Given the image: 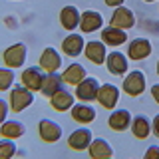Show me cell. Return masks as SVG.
Returning a JSON list of instances; mask_svg holds the SVG:
<instances>
[{"label": "cell", "mask_w": 159, "mask_h": 159, "mask_svg": "<svg viewBox=\"0 0 159 159\" xmlns=\"http://www.w3.org/2000/svg\"><path fill=\"white\" fill-rule=\"evenodd\" d=\"M34 92L28 89L26 86H12L10 89V109L12 111H24L26 107H30L34 103Z\"/></svg>", "instance_id": "cell-1"}, {"label": "cell", "mask_w": 159, "mask_h": 159, "mask_svg": "<svg viewBox=\"0 0 159 159\" xmlns=\"http://www.w3.org/2000/svg\"><path fill=\"white\" fill-rule=\"evenodd\" d=\"M26 56H28L26 44L16 42V44H12V46H8L6 50H4L2 60H4V64H6L8 68L14 70V68H22L24 64H26Z\"/></svg>", "instance_id": "cell-2"}, {"label": "cell", "mask_w": 159, "mask_h": 159, "mask_svg": "<svg viewBox=\"0 0 159 159\" xmlns=\"http://www.w3.org/2000/svg\"><path fill=\"white\" fill-rule=\"evenodd\" d=\"M145 74L141 72V70H133V72H129L125 80H123V92L127 93V96L131 98H137L141 96L143 92H145Z\"/></svg>", "instance_id": "cell-3"}, {"label": "cell", "mask_w": 159, "mask_h": 159, "mask_svg": "<svg viewBox=\"0 0 159 159\" xmlns=\"http://www.w3.org/2000/svg\"><path fill=\"white\" fill-rule=\"evenodd\" d=\"M38 135L46 143H56V141L62 139V127H60L58 121L44 117V119H40V123H38Z\"/></svg>", "instance_id": "cell-4"}, {"label": "cell", "mask_w": 159, "mask_h": 159, "mask_svg": "<svg viewBox=\"0 0 159 159\" xmlns=\"http://www.w3.org/2000/svg\"><path fill=\"white\" fill-rule=\"evenodd\" d=\"M99 80L96 78H84L82 82L76 86V98L80 102H93L98 98V92H99Z\"/></svg>", "instance_id": "cell-5"}, {"label": "cell", "mask_w": 159, "mask_h": 159, "mask_svg": "<svg viewBox=\"0 0 159 159\" xmlns=\"http://www.w3.org/2000/svg\"><path fill=\"white\" fill-rule=\"evenodd\" d=\"M153 48H151V42L147 38H135L129 42L127 46V58L133 60V62H139V60H145L151 56Z\"/></svg>", "instance_id": "cell-6"}, {"label": "cell", "mask_w": 159, "mask_h": 159, "mask_svg": "<svg viewBox=\"0 0 159 159\" xmlns=\"http://www.w3.org/2000/svg\"><path fill=\"white\" fill-rule=\"evenodd\" d=\"M44 78H46V74L42 72V68L40 66H32V68H26L22 72V86H26L28 89H32V92H40L42 89V84H44Z\"/></svg>", "instance_id": "cell-7"}, {"label": "cell", "mask_w": 159, "mask_h": 159, "mask_svg": "<svg viewBox=\"0 0 159 159\" xmlns=\"http://www.w3.org/2000/svg\"><path fill=\"white\" fill-rule=\"evenodd\" d=\"M98 102L102 107L106 109H113L119 102V88L113 86V84H102L99 86V92H98Z\"/></svg>", "instance_id": "cell-8"}, {"label": "cell", "mask_w": 159, "mask_h": 159, "mask_svg": "<svg viewBox=\"0 0 159 159\" xmlns=\"http://www.w3.org/2000/svg\"><path fill=\"white\" fill-rule=\"evenodd\" d=\"M109 24L116 28H121V30H129L135 26V14H133V10H129L125 6H117L111 14Z\"/></svg>", "instance_id": "cell-9"}, {"label": "cell", "mask_w": 159, "mask_h": 159, "mask_svg": "<svg viewBox=\"0 0 159 159\" xmlns=\"http://www.w3.org/2000/svg\"><path fill=\"white\" fill-rule=\"evenodd\" d=\"M40 68L44 70L46 74L50 72H58L60 66H62V56H60V52L56 48H44V52L40 54V60H38Z\"/></svg>", "instance_id": "cell-10"}, {"label": "cell", "mask_w": 159, "mask_h": 159, "mask_svg": "<svg viewBox=\"0 0 159 159\" xmlns=\"http://www.w3.org/2000/svg\"><path fill=\"white\" fill-rule=\"evenodd\" d=\"M84 54L89 62H93L96 66L99 64H106V58H107V50H106V44L102 40H89L86 42V48H84Z\"/></svg>", "instance_id": "cell-11"}, {"label": "cell", "mask_w": 159, "mask_h": 159, "mask_svg": "<svg viewBox=\"0 0 159 159\" xmlns=\"http://www.w3.org/2000/svg\"><path fill=\"white\" fill-rule=\"evenodd\" d=\"M102 26H103V16L99 12H96V10L82 12V16H80V30L84 34H92L96 30H102Z\"/></svg>", "instance_id": "cell-12"}, {"label": "cell", "mask_w": 159, "mask_h": 159, "mask_svg": "<svg viewBox=\"0 0 159 159\" xmlns=\"http://www.w3.org/2000/svg\"><path fill=\"white\" fill-rule=\"evenodd\" d=\"M92 139H93L92 131H89L88 127H78V129H74V131L70 133L68 145H70V149H74V151H84V149L89 147Z\"/></svg>", "instance_id": "cell-13"}, {"label": "cell", "mask_w": 159, "mask_h": 159, "mask_svg": "<svg viewBox=\"0 0 159 159\" xmlns=\"http://www.w3.org/2000/svg\"><path fill=\"white\" fill-rule=\"evenodd\" d=\"M127 56L121 52H109L107 58H106V68L107 72L111 74V76H123V74L127 72Z\"/></svg>", "instance_id": "cell-14"}, {"label": "cell", "mask_w": 159, "mask_h": 159, "mask_svg": "<svg viewBox=\"0 0 159 159\" xmlns=\"http://www.w3.org/2000/svg\"><path fill=\"white\" fill-rule=\"evenodd\" d=\"M102 42L106 44V46H111V48L121 46V44L127 42V32L109 24V26H106L102 30Z\"/></svg>", "instance_id": "cell-15"}, {"label": "cell", "mask_w": 159, "mask_h": 159, "mask_svg": "<svg viewBox=\"0 0 159 159\" xmlns=\"http://www.w3.org/2000/svg\"><path fill=\"white\" fill-rule=\"evenodd\" d=\"M70 113H72V119L76 123H82V125H88V123H92L93 119H96V109L92 106H88V102L84 103H74L72 109H70Z\"/></svg>", "instance_id": "cell-16"}, {"label": "cell", "mask_w": 159, "mask_h": 159, "mask_svg": "<svg viewBox=\"0 0 159 159\" xmlns=\"http://www.w3.org/2000/svg\"><path fill=\"white\" fill-rule=\"evenodd\" d=\"M84 48H86V42H84V38L80 36V34H76V32L68 34V36L64 38V42H62L64 54L70 56V58H78L80 54L84 52Z\"/></svg>", "instance_id": "cell-17"}, {"label": "cell", "mask_w": 159, "mask_h": 159, "mask_svg": "<svg viewBox=\"0 0 159 159\" xmlns=\"http://www.w3.org/2000/svg\"><path fill=\"white\" fill-rule=\"evenodd\" d=\"M74 99H76V93H72V92H68V89L62 88L60 92H56L52 98H50V106L56 109V111L64 113V111H68V109H72Z\"/></svg>", "instance_id": "cell-18"}, {"label": "cell", "mask_w": 159, "mask_h": 159, "mask_svg": "<svg viewBox=\"0 0 159 159\" xmlns=\"http://www.w3.org/2000/svg\"><path fill=\"white\" fill-rule=\"evenodd\" d=\"M131 111L127 109H116L111 111V116L107 117V125L113 129V131H125V129L131 125Z\"/></svg>", "instance_id": "cell-19"}, {"label": "cell", "mask_w": 159, "mask_h": 159, "mask_svg": "<svg viewBox=\"0 0 159 159\" xmlns=\"http://www.w3.org/2000/svg\"><path fill=\"white\" fill-rule=\"evenodd\" d=\"M80 10L76 6H64L60 10V24L64 26V30L68 32H74L78 26H80Z\"/></svg>", "instance_id": "cell-20"}, {"label": "cell", "mask_w": 159, "mask_h": 159, "mask_svg": "<svg viewBox=\"0 0 159 159\" xmlns=\"http://www.w3.org/2000/svg\"><path fill=\"white\" fill-rule=\"evenodd\" d=\"M64 88V76L58 72H50L46 74V78H44V84H42V96L46 98H52L56 92H60V89Z\"/></svg>", "instance_id": "cell-21"}, {"label": "cell", "mask_w": 159, "mask_h": 159, "mask_svg": "<svg viewBox=\"0 0 159 159\" xmlns=\"http://www.w3.org/2000/svg\"><path fill=\"white\" fill-rule=\"evenodd\" d=\"M88 151H89V155H92L93 159H109V157H113V149H111V145H109L103 137L92 139Z\"/></svg>", "instance_id": "cell-22"}, {"label": "cell", "mask_w": 159, "mask_h": 159, "mask_svg": "<svg viewBox=\"0 0 159 159\" xmlns=\"http://www.w3.org/2000/svg\"><path fill=\"white\" fill-rule=\"evenodd\" d=\"M26 133V125L18 119H6L4 123H0V135L10 137V139H18Z\"/></svg>", "instance_id": "cell-23"}, {"label": "cell", "mask_w": 159, "mask_h": 159, "mask_svg": "<svg viewBox=\"0 0 159 159\" xmlns=\"http://www.w3.org/2000/svg\"><path fill=\"white\" fill-rule=\"evenodd\" d=\"M129 129H131V133H133V137H137V139H147L149 137V133H151V121L143 116H135L131 119V125H129Z\"/></svg>", "instance_id": "cell-24"}, {"label": "cell", "mask_w": 159, "mask_h": 159, "mask_svg": "<svg viewBox=\"0 0 159 159\" xmlns=\"http://www.w3.org/2000/svg\"><path fill=\"white\" fill-rule=\"evenodd\" d=\"M62 76H64V82H66V84L78 86V84L88 76V72H86V68H84L82 64H70V66L64 70Z\"/></svg>", "instance_id": "cell-25"}, {"label": "cell", "mask_w": 159, "mask_h": 159, "mask_svg": "<svg viewBox=\"0 0 159 159\" xmlns=\"http://www.w3.org/2000/svg\"><path fill=\"white\" fill-rule=\"evenodd\" d=\"M14 70L12 68H0V92H6V89H12L14 86Z\"/></svg>", "instance_id": "cell-26"}, {"label": "cell", "mask_w": 159, "mask_h": 159, "mask_svg": "<svg viewBox=\"0 0 159 159\" xmlns=\"http://www.w3.org/2000/svg\"><path fill=\"white\" fill-rule=\"evenodd\" d=\"M12 155H16V143L10 137L0 139V159H10Z\"/></svg>", "instance_id": "cell-27"}, {"label": "cell", "mask_w": 159, "mask_h": 159, "mask_svg": "<svg viewBox=\"0 0 159 159\" xmlns=\"http://www.w3.org/2000/svg\"><path fill=\"white\" fill-rule=\"evenodd\" d=\"M8 111H10V106H8V102H6V99H2V98H0V123H4V121H6V117H8Z\"/></svg>", "instance_id": "cell-28"}, {"label": "cell", "mask_w": 159, "mask_h": 159, "mask_svg": "<svg viewBox=\"0 0 159 159\" xmlns=\"http://www.w3.org/2000/svg\"><path fill=\"white\" fill-rule=\"evenodd\" d=\"M153 157L159 159V147H157V145H151V147L145 151V159H153Z\"/></svg>", "instance_id": "cell-29"}, {"label": "cell", "mask_w": 159, "mask_h": 159, "mask_svg": "<svg viewBox=\"0 0 159 159\" xmlns=\"http://www.w3.org/2000/svg\"><path fill=\"white\" fill-rule=\"evenodd\" d=\"M151 131L155 133V137H159V113L153 117V123H151Z\"/></svg>", "instance_id": "cell-30"}, {"label": "cell", "mask_w": 159, "mask_h": 159, "mask_svg": "<svg viewBox=\"0 0 159 159\" xmlns=\"http://www.w3.org/2000/svg\"><path fill=\"white\" fill-rule=\"evenodd\" d=\"M151 96H153V102L159 106V84H155V86H151Z\"/></svg>", "instance_id": "cell-31"}, {"label": "cell", "mask_w": 159, "mask_h": 159, "mask_svg": "<svg viewBox=\"0 0 159 159\" xmlns=\"http://www.w3.org/2000/svg\"><path fill=\"white\" fill-rule=\"evenodd\" d=\"M103 2H106L109 8H111V6H113V8H117V6H121V4L125 2V0H103Z\"/></svg>", "instance_id": "cell-32"}, {"label": "cell", "mask_w": 159, "mask_h": 159, "mask_svg": "<svg viewBox=\"0 0 159 159\" xmlns=\"http://www.w3.org/2000/svg\"><path fill=\"white\" fill-rule=\"evenodd\" d=\"M155 70H157V76H159V60H157V68Z\"/></svg>", "instance_id": "cell-33"}, {"label": "cell", "mask_w": 159, "mask_h": 159, "mask_svg": "<svg viewBox=\"0 0 159 159\" xmlns=\"http://www.w3.org/2000/svg\"><path fill=\"white\" fill-rule=\"evenodd\" d=\"M145 2H155V0H145Z\"/></svg>", "instance_id": "cell-34"}]
</instances>
